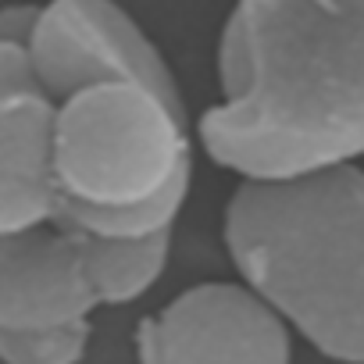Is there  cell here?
<instances>
[{
    "label": "cell",
    "mask_w": 364,
    "mask_h": 364,
    "mask_svg": "<svg viewBox=\"0 0 364 364\" xmlns=\"http://www.w3.org/2000/svg\"><path fill=\"white\" fill-rule=\"evenodd\" d=\"M50 90L58 225L100 240L171 232L193 182V129L178 86L104 75Z\"/></svg>",
    "instance_id": "obj_3"
},
{
    "label": "cell",
    "mask_w": 364,
    "mask_h": 364,
    "mask_svg": "<svg viewBox=\"0 0 364 364\" xmlns=\"http://www.w3.org/2000/svg\"><path fill=\"white\" fill-rule=\"evenodd\" d=\"M215 65L197 125L215 164L282 178L364 154V0H236Z\"/></svg>",
    "instance_id": "obj_1"
},
{
    "label": "cell",
    "mask_w": 364,
    "mask_h": 364,
    "mask_svg": "<svg viewBox=\"0 0 364 364\" xmlns=\"http://www.w3.org/2000/svg\"><path fill=\"white\" fill-rule=\"evenodd\" d=\"M100 236L65 225L0 232V332L90 321L104 304Z\"/></svg>",
    "instance_id": "obj_6"
},
{
    "label": "cell",
    "mask_w": 364,
    "mask_h": 364,
    "mask_svg": "<svg viewBox=\"0 0 364 364\" xmlns=\"http://www.w3.org/2000/svg\"><path fill=\"white\" fill-rule=\"evenodd\" d=\"M29 54L50 86L136 75L175 86V75L139 22L114 0H43L29 11Z\"/></svg>",
    "instance_id": "obj_7"
},
{
    "label": "cell",
    "mask_w": 364,
    "mask_h": 364,
    "mask_svg": "<svg viewBox=\"0 0 364 364\" xmlns=\"http://www.w3.org/2000/svg\"><path fill=\"white\" fill-rule=\"evenodd\" d=\"M136 364H293V328L243 279H211L136 325Z\"/></svg>",
    "instance_id": "obj_4"
},
{
    "label": "cell",
    "mask_w": 364,
    "mask_h": 364,
    "mask_svg": "<svg viewBox=\"0 0 364 364\" xmlns=\"http://www.w3.org/2000/svg\"><path fill=\"white\" fill-rule=\"evenodd\" d=\"M225 250L296 336L339 364H364V171L328 164L243 178L222 218Z\"/></svg>",
    "instance_id": "obj_2"
},
{
    "label": "cell",
    "mask_w": 364,
    "mask_h": 364,
    "mask_svg": "<svg viewBox=\"0 0 364 364\" xmlns=\"http://www.w3.org/2000/svg\"><path fill=\"white\" fill-rule=\"evenodd\" d=\"M33 4L0 8V232L58 225L50 178L54 90L29 54Z\"/></svg>",
    "instance_id": "obj_5"
},
{
    "label": "cell",
    "mask_w": 364,
    "mask_h": 364,
    "mask_svg": "<svg viewBox=\"0 0 364 364\" xmlns=\"http://www.w3.org/2000/svg\"><path fill=\"white\" fill-rule=\"evenodd\" d=\"M90 336V321L40 332H0V364H82Z\"/></svg>",
    "instance_id": "obj_8"
}]
</instances>
